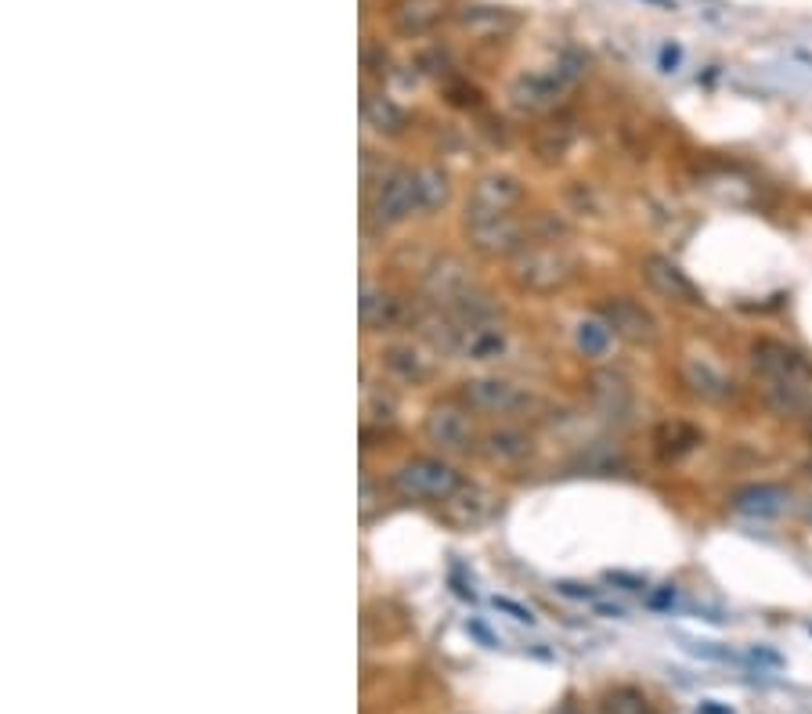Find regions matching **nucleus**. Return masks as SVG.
<instances>
[{
	"label": "nucleus",
	"mask_w": 812,
	"mask_h": 714,
	"mask_svg": "<svg viewBox=\"0 0 812 714\" xmlns=\"http://www.w3.org/2000/svg\"><path fill=\"white\" fill-rule=\"evenodd\" d=\"M752 372L762 387V398L780 415L812 412V361L784 339L752 343Z\"/></svg>",
	"instance_id": "nucleus-1"
},
{
	"label": "nucleus",
	"mask_w": 812,
	"mask_h": 714,
	"mask_svg": "<svg viewBox=\"0 0 812 714\" xmlns=\"http://www.w3.org/2000/svg\"><path fill=\"white\" fill-rule=\"evenodd\" d=\"M577 261L563 245H527L510 261V281L531 297H557L574 281Z\"/></svg>",
	"instance_id": "nucleus-2"
},
{
	"label": "nucleus",
	"mask_w": 812,
	"mask_h": 714,
	"mask_svg": "<svg viewBox=\"0 0 812 714\" xmlns=\"http://www.w3.org/2000/svg\"><path fill=\"white\" fill-rule=\"evenodd\" d=\"M415 214H423L415 170L390 166L387 174H379V181H368V220L376 228H398Z\"/></svg>",
	"instance_id": "nucleus-3"
},
{
	"label": "nucleus",
	"mask_w": 812,
	"mask_h": 714,
	"mask_svg": "<svg viewBox=\"0 0 812 714\" xmlns=\"http://www.w3.org/2000/svg\"><path fill=\"white\" fill-rule=\"evenodd\" d=\"M390 487L404 502H437L441 506L462 487V476L451 462L423 454V459H409L404 465H398L390 473Z\"/></svg>",
	"instance_id": "nucleus-4"
},
{
	"label": "nucleus",
	"mask_w": 812,
	"mask_h": 714,
	"mask_svg": "<svg viewBox=\"0 0 812 714\" xmlns=\"http://www.w3.org/2000/svg\"><path fill=\"white\" fill-rule=\"evenodd\" d=\"M462 228L473 250L488 261H513L516 253L531 245L527 242V224H521L513 214H473V209H466Z\"/></svg>",
	"instance_id": "nucleus-5"
},
{
	"label": "nucleus",
	"mask_w": 812,
	"mask_h": 714,
	"mask_svg": "<svg viewBox=\"0 0 812 714\" xmlns=\"http://www.w3.org/2000/svg\"><path fill=\"white\" fill-rule=\"evenodd\" d=\"M423 437H426V445L441 454H470V451L481 448L473 408H466L462 401L434 404L423 418Z\"/></svg>",
	"instance_id": "nucleus-6"
},
{
	"label": "nucleus",
	"mask_w": 812,
	"mask_h": 714,
	"mask_svg": "<svg viewBox=\"0 0 812 714\" xmlns=\"http://www.w3.org/2000/svg\"><path fill=\"white\" fill-rule=\"evenodd\" d=\"M420 289H423L426 300L437 303V311H448V307H455L462 297H470V292L481 289V286H477L473 270H470V264L462 261V256L441 253L423 267Z\"/></svg>",
	"instance_id": "nucleus-7"
},
{
	"label": "nucleus",
	"mask_w": 812,
	"mask_h": 714,
	"mask_svg": "<svg viewBox=\"0 0 812 714\" xmlns=\"http://www.w3.org/2000/svg\"><path fill=\"white\" fill-rule=\"evenodd\" d=\"M459 401L466 408L484 412V415H516L531 408L535 398L524 387H516L513 379L502 376H473L459 387Z\"/></svg>",
	"instance_id": "nucleus-8"
},
{
	"label": "nucleus",
	"mask_w": 812,
	"mask_h": 714,
	"mask_svg": "<svg viewBox=\"0 0 812 714\" xmlns=\"http://www.w3.org/2000/svg\"><path fill=\"white\" fill-rule=\"evenodd\" d=\"M596 318H603L614 336L625 339V343H632V347H654V343L661 339L657 318L650 314L639 300H632V297H607V300H599Z\"/></svg>",
	"instance_id": "nucleus-9"
},
{
	"label": "nucleus",
	"mask_w": 812,
	"mask_h": 714,
	"mask_svg": "<svg viewBox=\"0 0 812 714\" xmlns=\"http://www.w3.org/2000/svg\"><path fill=\"white\" fill-rule=\"evenodd\" d=\"M639 270H643V281L650 289L664 297L668 303H683V307H705V292L694 286V278L664 253H647L639 261Z\"/></svg>",
	"instance_id": "nucleus-10"
},
{
	"label": "nucleus",
	"mask_w": 812,
	"mask_h": 714,
	"mask_svg": "<svg viewBox=\"0 0 812 714\" xmlns=\"http://www.w3.org/2000/svg\"><path fill=\"white\" fill-rule=\"evenodd\" d=\"M434 347H423V343H387L379 350V368L387 372L390 383L398 387H426L437 372L434 361Z\"/></svg>",
	"instance_id": "nucleus-11"
},
{
	"label": "nucleus",
	"mask_w": 812,
	"mask_h": 714,
	"mask_svg": "<svg viewBox=\"0 0 812 714\" xmlns=\"http://www.w3.org/2000/svg\"><path fill=\"white\" fill-rule=\"evenodd\" d=\"M358 318H362L365 332H373V336H390V332H401L412 322V311L393 289L365 281L362 300H358Z\"/></svg>",
	"instance_id": "nucleus-12"
},
{
	"label": "nucleus",
	"mask_w": 812,
	"mask_h": 714,
	"mask_svg": "<svg viewBox=\"0 0 812 714\" xmlns=\"http://www.w3.org/2000/svg\"><path fill=\"white\" fill-rule=\"evenodd\" d=\"M499 513V498L491 491L477 487V484H462L448 502H441V520H445L451 531H481L484 523L495 520Z\"/></svg>",
	"instance_id": "nucleus-13"
},
{
	"label": "nucleus",
	"mask_w": 812,
	"mask_h": 714,
	"mask_svg": "<svg viewBox=\"0 0 812 714\" xmlns=\"http://www.w3.org/2000/svg\"><path fill=\"white\" fill-rule=\"evenodd\" d=\"M568 91V83L557 69H541V72H521L513 83H510V97L516 108H524V113H549V108H557V102Z\"/></svg>",
	"instance_id": "nucleus-14"
},
{
	"label": "nucleus",
	"mask_w": 812,
	"mask_h": 714,
	"mask_svg": "<svg viewBox=\"0 0 812 714\" xmlns=\"http://www.w3.org/2000/svg\"><path fill=\"white\" fill-rule=\"evenodd\" d=\"M794 495L784 484H744L730 495V509L744 520H777L787 509H791Z\"/></svg>",
	"instance_id": "nucleus-15"
},
{
	"label": "nucleus",
	"mask_w": 812,
	"mask_h": 714,
	"mask_svg": "<svg viewBox=\"0 0 812 714\" xmlns=\"http://www.w3.org/2000/svg\"><path fill=\"white\" fill-rule=\"evenodd\" d=\"M524 203V184L513 174H484L473 184L466 209L473 214H513L516 206Z\"/></svg>",
	"instance_id": "nucleus-16"
},
{
	"label": "nucleus",
	"mask_w": 812,
	"mask_h": 714,
	"mask_svg": "<svg viewBox=\"0 0 812 714\" xmlns=\"http://www.w3.org/2000/svg\"><path fill=\"white\" fill-rule=\"evenodd\" d=\"M679 379H683V387L694 393V398L708 401V404H722V401H730L736 393L733 379L725 372H719V368L711 361H705V357H683V361H679Z\"/></svg>",
	"instance_id": "nucleus-17"
},
{
	"label": "nucleus",
	"mask_w": 812,
	"mask_h": 714,
	"mask_svg": "<svg viewBox=\"0 0 812 714\" xmlns=\"http://www.w3.org/2000/svg\"><path fill=\"white\" fill-rule=\"evenodd\" d=\"M650 445H654V454L661 462H679L705 445V434L694 423H686V418H664L650 434Z\"/></svg>",
	"instance_id": "nucleus-18"
},
{
	"label": "nucleus",
	"mask_w": 812,
	"mask_h": 714,
	"mask_svg": "<svg viewBox=\"0 0 812 714\" xmlns=\"http://www.w3.org/2000/svg\"><path fill=\"white\" fill-rule=\"evenodd\" d=\"M448 15V0H398L390 11V26L401 36H426Z\"/></svg>",
	"instance_id": "nucleus-19"
},
{
	"label": "nucleus",
	"mask_w": 812,
	"mask_h": 714,
	"mask_svg": "<svg viewBox=\"0 0 812 714\" xmlns=\"http://www.w3.org/2000/svg\"><path fill=\"white\" fill-rule=\"evenodd\" d=\"M481 451L499 465H516V462L531 459L535 440L521 426H495V429H488V434L481 437Z\"/></svg>",
	"instance_id": "nucleus-20"
},
{
	"label": "nucleus",
	"mask_w": 812,
	"mask_h": 714,
	"mask_svg": "<svg viewBox=\"0 0 812 714\" xmlns=\"http://www.w3.org/2000/svg\"><path fill=\"white\" fill-rule=\"evenodd\" d=\"M362 116H365L368 127H373L376 134H387V138H393V134H404V127H409V113H404V108L393 102L390 94L365 91Z\"/></svg>",
	"instance_id": "nucleus-21"
},
{
	"label": "nucleus",
	"mask_w": 812,
	"mask_h": 714,
	"mask_svg": "<svg viewBox=\"0 0 812 714\" xmlns=\"http://www.w3.org/2000/svg\"><path fill=\"white\" fill-rule=\"evenodd\" d=\"M588 398L607 412H625L632 408V383L614 368H599V372L588 376Z\"/></svg>",
	"instance_id": "nucleus-22"
},
{
	"label": "nucleus",
	"mask_w": 812,
	"mask_h": 714,
	"mask_svg": "<svg viewBox=\"0 0 812 714\" xmlns=\"http://www.w3.org/2000/svg\"><path fill=\"white\" fill-rule=\"evenodd\" d=\"M420 206L423 214H434V209H445L451 199V181L441 166H420Z\"/></svg>",
	"instance_id": "nucleus-23"
},
{
	"label": "nucleus",
	"mask_w": 812,
	"mask_h": 714,
	"mask_svg": "<svg viewBox=\"0 0 812 714\" xmlns=\"http://www.w3.org/2000/svg\"><path fill=\"white\" fill-rule=\"evenodd\" d=\"M574 339H577V350H582L585 357H593V361H599V357H607V350H610L614 332L607 329L603 318H588V322L577 325Z\"/></svg>",
	"instance_id": "nucleus-24"
},
{
	"label": "nucleus",
	"mask_w": 812,
	"mask_h": 714,
	"mask_svg": "<svg viewBox=\"0 0 812 714\" xmlns=\"http://www.w3.org/2000/svg\"><path fill=\"white\" fill-rule=\"evenodd\" d=\"M571 141H574V134L568 127H546L535 138V156L541 159V163L552 166V163H560V159L568 156Z\"/></svg>",
	"instance_id": "nucleus-25"
},
{
	"label": "nucleus",
	"mask_w": 812,
	"mask_h": 714,
	"mask_svg": "<svg viewBox=\"0 0 812 714\" xmlns=\"http://www.w3.org/2000/svg\"><path fill=\"white\" fill-rule=\"evenodd\" d=\"M607 711L610 714H654L647 704V696L639 693V689H629V686L614 689V693L607 696Z\"/></svg>",
	"instance_id": "nucleus-26"
},
{
	"label": "nucleus",
	"mask_w": 812,
	"mask_h": 714,
	"mask_svg": "<svg viewBox=\"0 0 812 714\" xmlns=\"http://www.w3.org/2000/svg\"><path fill=\"white\" fill-rule=\"evenodd\" d=\"M462 26L466 30H484V26L488 30H499V26H513V19L502 8H466Z\"/></svg>",
	"instance_id": "nucleus-27"
},
{
	"label": "nucleus",
	"mask_w": 812,
	"mask_h": 714,
	"mask_svg": "<svg viewBox=\"0 0 812 714\" xmlns=\"http://www.w3.org/2000/svg\"><path fill=\"white\" fill-rule=\"evenodd\" d=\"M552 588H557L560 596L577 599V602H599V596H603L596 585H582V581H557Z\"/></svg>",
	"instance_id": "nucleus-28"
},
{
	"label": "nucleus",
	"mask_w": 812,
	"mask_h": 714,
	"mask_svg": "<svg viewBox=\"0 0 812 714\" xmlns=\"http://www.w3.org/2000/svg\"><path fill=\"white\" fill-rule=\"evenodd\" d=\"M491 602H495V610H499V613H506V618H513L516 624H535V613L527 610V607H521V602H516V599L495 596V599H491Z\"/></svg>",
	"instance_id": "nucleus-29"
},
{
	"label": "nucleus",
	"mask_w": 812,
	"mask_h": 714,
	"mask_svg": "<svg viewBox=\"0 0 812 714\" xmlns=\"http://www.w3.org/2000/svg\"><path fill=\"white\" fill-rule=\"evenodd\" d=\"M466 632H470L473 638H481V643H484L488 649H499V646H502V643H499V635H491L481 621H466Z\"/></svg>",
	"instance_id": "nucleus-30"
},
{
	"label": "nucleus",
	"mask_w": 812,
	"mask_h": 714,
	"mask_svg": "<svg viewBox=\"0 0 812 714\" xmlns=\"http://www.w3.org/2000/svg\"><path fill=\"white\" fill-rule=\"evenodd\" d=\"M787 58L798 61V66H802V69H812V47H805V44L787 47Z\"/></svg>",
	"instance_id": "nucleus-31"
},
{
	"label": "nucleus",
	"mask_w": 812,
	"mask_h": 714,
	"mask_svg": "<svg viewBox=\"0 0 812 714\" xmlns=\"http://www.w3.org/2000/svg\"><path fill=\"white\" fill-rule=\"evenodd\" d=\"M675 66H679V47L664 44V47H661V69H664V72H675Z\"/></svg>",
	"instance_id": "nucleus-32"
},
{
	"label": "nucleus",
	"mask_w": 812,
	"mask_h": 714,
	"mask_svg": "<svg viewBox=\"0 0 812 714\" xmlns=\"http://www.w3.org/2000/svg\"><path fill=\"white\" fill-rule=\"evenodd\" d=\"M672 599H675V585H664L661 592L650 596V607H657V610H661V607H668Z\"/></svg>",
	"instance_id": "nucleus-33"
},
{
	"label": "nucleus",
	"mask_w": 812,
	"mask_h": 714,
	"mask_svg": "<svg viewBox=\"0 0 812 714\" xmlns=\"http://www.w3.org/2000/svg\"><path fill=\"white\" fill-rule=\"evenodd\" d=\"M697 714H733V707L719 704V700H705V704L697 707Z\"/></svg>",
	"instance_id": "nucleus-34"
},
{
	"label": "nucleus",
	"mask_w": 812,
	"mask_h": 714,
	"mask_svg": "<svg viewBox=\"0 0 812 714\" xmlns=\"http://www.w3.org/2000/svg\"><path fill=\"white\" fill-rule=\"evenodd\" d=\"M752 657H755V660H762V664H773V668H777V664H780V657H777V654H769V649H755Z\"/></svg>",
	"instance_id": "nucleus-35"
},
{
	"label": "nucleus",
	"mask_w": 812,
	"mask_h": 714,
	"mask_svg": "<svg viewBox=\"0 0 812 714\" xmlns=\"http://www.w3.org/2000/svg\"><path fill=\"white\" fill-rule=\"evenodd\" d=\"M643 4H650V8H661V11H675L679 4L675 0H643Z\"/></svg>",
	"instance_id": "nucleus-36"
},
{
	"label": "nucleus",
	"mask_w": 812,
	"mask_h": 714,
	"mask_svg": "<svg viewBox=\"0 0 812 714\" xmlns=\"http://www.w3.org/2000/svg\"><path fill=\"white\" fill-rule=\"evenodd\" d=\"M802 434H805V440H809V445H812V412L805 415V423H802Z\"/></svg>",
	"instance_id": "nucleus-37"
},
{
	"label": "nucleus",
	"mask_w": 812,
	"mask_h": 714,
	"mask_svg": "<svg viewBox=\"0 0 812 714\" xmlns=\"http://www.w3.org/2000/svg\"><path fill=\"white\" fill-rule=\"evenodd\" d=\"M805 516H809V523H812V506H809V513H805Z\"/></svg>",
	"instance_id": "nucleus-38"
}]
</instances>
